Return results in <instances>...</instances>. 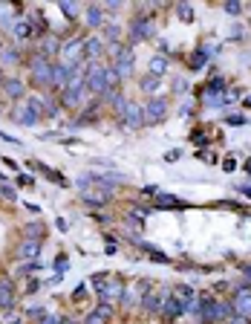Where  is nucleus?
<instances>
[{
  "instance_id": "1",
  "label": "nucleus",
  "mask_w": 251,
  "mask_h": 324,
  "mask_svg": "<svg viewBox=\"0 0 251 324\" xmlns=\"http://www.w3.org/2000/svg\"><path fill=\"white\" fill-rule=\"evenodd\" d=\"M84 81H87V90L90 93H104L107 87H110V81H107V69L101 64H90L84 69Z\"/></svg>"
},
{
  "instance_id": "2",
  "label": "nucleus",
  "mask_w": 251,
  "mask_h": 324,
  "mask_svg": "<svg viewBox=\"0 0 251 324\" xmlns=\"http://www.w3.org/2000/svg\"><path fill=\"white\" fill-rule=\"evenodd\" d=\"M32 81L38 84V87H46V84H52V64L43 58H35L32 61Z\"/></svg>"
},
{
  "instance_id": "3",
  "label": "nucleus",
  "mask_w": 251,
  "mask_h": 324,
  "mask_svg": "<svg viewBox=\"0 0 251 324\" xmlns=\"http://www.w3.org/2000/svg\"><path fill=\"white\" fill-rule=\"evenodd\" d=\"M190 310V301H185L182 295H173V298H167V304H165V319L167 322H173V319H179V316H185Z\"/></svg>"
},
{
  "instance_id": "4",
  "label": "nucleus",
  "mask_w": 251,
  "mask_h": 324,
  "mask_svg": "<svg viewBox=\"0 0 251 324\" xmlns=\"http://www.w3.org/2000/svg\"><path fill=\"white\" fill-rule=\"evenodd\" d=\"M153 32H156L153 18H136L133 26H130V38H133V41H145V38H150Z\"/></svg>"
},
{
  "instance_id": "5",
  "label": "nucleus",
  "mask_w": 251,
  "mask_h": 324,
  "mask_svg": "<svg viewBox=\"0 0 251 324\" xmlns=\"http://www.w3.org/2000/svg\"><path fill=\"white\" fill-rule=\"evenodd\" d=\"M122 125H125L127 130L142 128V125H145V107L130 101V104H127V110H125V119H122Z\"/></svg>"
},
{
  "instance_id": "6",
  "label": "nucleus",
  "mask_w": 251,
  "mask_h": 324,
  "mask_svg": "<svg viewBox=\"0 0 251 324\" xmlns=\"http://www.w3.org/2000/svg\"><path fill=\"white\" fill-rule=\"evenodd\" d=\"M165 110H167V101L165 98H150L147 104H145V122L150 125V122H159L162 116H165Z\"/></svg>"
},
{
  "instance_id": "7",
  "label": "nucleus",
  "mask_w": 251,
  "mask_h": 324,
  "mask_svg": "<svg viewBox=\"0 0 251 324\" xmlns=\"http://www.w3.org/2000/svg\"><path fill=\"white\" fill-rule=\"evenodd\" d=\"M110 316H113V304H98L93 313L84 319V324H107Z\"/></svg>"
},
{
  "instance_id": "8",
  "label": "nucleus",
  "mask_w": 251,
  "mask_h": 324,
  "mask_svg": "<svg viewBox=\"0 0 251 324\" xmlns=\"http://www.w3.org/2000/svg\"><path fill=\"white\" fill-rule=\"evenodd\" d=\"M63 55L69 58V64L75 67L78 61H81V58H84V41H78V38H75V41L63 44Z\"/></svg>"
},
{
  "instance_id": "9",
  "label": "nucleus",
  "mask_w": 251,
  "mask_h": 324,
  "mask_svg": "<svg viewBox=\"0 0 251 324\" xmlns=\"http://www.w3.org/2000/svg\"><path fill=\"white\" fill-rule=\"evenodd\" d=\"M142 301H145V310H147V313H162L165 304H167V295H165V292H150V295L142 298Z\"/></svg>"
},
{
  "instance_id": "10",
  "label": "nucleus",
  "mask_w": 251,
  "mask_h": 324,
  "mask_svg": "<svg viewBox=\"0 0 251 324\" xmlns=\"http://www.w3.org/2000/svg\"><path fill=\"white\" fill-rule=\"evenodd\" d=\"M12 304H15V287H12L9 278H3L0 281V307L3 310H12Z\"/></svg>"
},
{
  "instance_id": "11",
  "label": "nucleus",
  "mask_w": 251,
  "mask_h": 324,
  "mask_svg": "<svg viewBox=\"0 0 251 324\" xmlns=\"http://www.w3.org/2000/svg\"><path fill=\"white\" fill-rule=\"evenodd\" d=\"M234 310H237L240 316H249L251 319V292H249V287H243V290L237 292V304H234Z\"/></svg>"
},
{
  "instance_id": "12",
  "label": "nucleus",
  "mask_w": 251,
  "mask_h": 324,
  "mask_svg": "<svg viewBox=\"0 0 251 324\" xmlns=\"http://www.w3.org/2000/svg\"><path fill=\"white\" fill-rule=\"evenodd\" d=\"M38 252H41V243H38V240H23V243L18 246V258H23V260L38 258Z\"/></svg>"
},
{
  "instance_id": "13",
  "label": "nucleus",
  "mask_w": 251,
  "mask_h": 324,
  "mask_svg": "<svg viewBox=\"0 0 251 324\" xmlns=\"http://www.w3.org/2000/svg\"><path fill=\"white\" fill-rule=\"evenodd\" d=\"M15 122H21V125H38V113L32 110V107H18L15 110Z\"/></svg>"
},
{
  "instance_id": "14",
  "label": "nucleus",
  "mask_w": 251,
  "mask_h": 324,
  "mask_svg": "<svg viewBox=\"0 0 251 324\" xmlns=\"http://www.w3.org/2000/svg\"><path fill=\"white\" fill-rule=\"evenodd\" d=\"M156 208H185V203L182 200H176L173 194H156Z\"/></svg>"
},
{
  "instance_id": "15",
  "label": "nucleus",
  "mask_w": 251,
  "mask_h": 324,
  "mask_svg": "<svg viewBox=\"0 0 251 324\" xmlns=\"http://www.w3.org/2000/svg\"><path fill=\"white\" fill-rule=\"evenodd\" d=\"M3 90H6L12 98H23L26 96V90H23V84H21L18 78H6V81H3Z\"/></svg>"
},
{
  "instance_id": "16",
  "label": "nucleus",
  "mask_w": 251,
  "mask_h": 324,
  "mask_svg": "<svg viewBox=\"0 0 251 324\" xmlns=\"http://www.w3.org/2000/svg\"><path fill=\"white\" fill-rule=\"evenodd\" d=\"M41 237H46V226L43 223H29L26 226V240H38L41 243Z\"/></svg>"
},
{
  "instance_id": "17",
  "label": "nucleus",
  "mask_w": 251,
  "mask_h": 324,
  "mask_svg": "<svg viewBox=\"0 0 251 324\" xmlns=\"http://www.w3.org/2000/svg\"><path fill=\"white\" fill-rule=\"evenodd\" d=\"M87 23H90V26H101V23H104V12H101L98 6H90V9H87Z\"/></svg>"
},
{
  "instance_id": "18",
  "label": "nucleus",
  "mask_w": 251,
  "mask_h": 324,
  "mask_svg": "<svg viewBox=\"0 0 251 324\" xmlns=\"http://www.w3.org/2000/svg\"><path fill=\"white\" fill-rule=\"evenodd\" d=\"M84 55H90V58H98V55H101V41H98V38L84 41Z\"/></svg>"
},
{
  "instance_id": "19",
  "label": "nucleus",
  "mask_w": 251,
  "mask_h": 324,
  "mask_svg": "<svg viewBox=\"0 0 251 324\" xmlns=\"http://www.w3.org/2000/svg\"><path fill=\"white\" fill-rule=\"evenodd\" d=\"M165 69H167V58H165V55H162V58H153V61H150V75H165Z\"/></svg>"
},
{
  "instance_id": "20",
  "label": "nucleus",
  "mask_w": 251,
  "mask_h": 324,
  "mask_svg": "<svg viewBox=\"0 0 251 324\" xmlns=\"http://www.w3.org/2000/svg\"><path fill=\"white\" fill-rule=\"evenodd\" d=\"M122 301H125L127 307H133V304H139V301H142V292H133V290H125V292H122Z\"/></svg>"
},
{
  "instance_id": "21",
  "label": "nucleus",
  "mask_w": 251,
  "mask_h": 324,
  "mask_svg": "<svg viewBox=\"0 0 251 324\" xmlns=\"http://www.w3.org/2000/svg\"><path fill=\"white\" fill-rule=\"evenodd\" d=\"M156 87H159V78H156V75H150V72H147V75L142 78V90H147V93H153Z\"/></svg>"
},
{
  "instance_id": "22",
  "label": "nucleus",
  "mask_w": 251,
  "mask_h": 324,
  "mask_svg": "<svg viewBox=\"0 0 251 324\" xmlns=\"http://www.w3.org/2000/svg\"><path fill=\"white\" fill-rule=\"evenodd\" d=\"M176 12H179V18H182L185 23H190V21H193V9H190L188 3H179V6H176Z\"/></svg>"
},
{
  "instance_id": "23",
  "label": "nucleus",
  "mask_w": 251,
  "mask_h": 324,
  "mask_svg": "<svg viewBox=\"0 0 251 324\" xmlns=\"http://www.w3.org/2000/svg\"><path fill=\"white\" fill-rule=\"evenodd\" d=\"M15 35H18V38H29V35H32V26H29V21H21V23L15 26Z\"/></svg>"
},
{
  "instance_id": "24",
  "label": "nucleus",
  "mask_w": 251,
  "mask_h": 324,
  "mask_svg": "<svg viewBox=\"0 0 251 324\" xmlns=\"http://www.w3.org/2000/svg\"><path fill=\"white\" fill-rule=\"evenodd\" d=\"M0 197H3V200H15V197H18V191H15L9 183H0Z\"/></svg>"
},
{
  "instance_id": "25",
  "label": "nucleus",
  "mask_w": 251,
  "mask_h": 324,
  "mask_svg": "<svg viewBox=\"0 0 251 324\" xmlns=\"http://www.w3.org/2000/svg\"><path fill=\"white\" fill-rule=\"evenodd\" d=\"M61 12L66 18H75V15H78V6H75V3H61Z\"/></svg>"
},
{
  "instance_id": "26",
  "label": "nucleus",
  "mask_w": 251,
  "mask_h": 324,
  "mask_svg": "<svg viewBox=\"0 0 251 324\" xmlns=\"http://www.w3.org/2000/svg\"><path fill=\"white\" fill-rule=\"evenodd\" d=\"M32 23H35V32H46V18H41V15H32Z\"/></svg>"
},
{
  "instance_id": "27",
  "label": "nucleus",
  "mask_w": 251,
  "mask_h": 324,
  "mask_svg": "<svg viewBox=\"0 0 251 324\" xmlns=\"http://www.w3.org/2000/svg\"><path fill=\"white\" fill-rule=\"evenodd\" d=\"M225 122H228V125H246L249 119H246V116H240V113H231V116H225Z\"/></svg>"
},
{
  "instance_id": "28",
  "label": "nucleus",
  "mask_w": 251,
  "mask_h": 324,
  "mask_svg": "<svg viewBox=\"0 0 251 324\" xmlns=\"http://www.w3.org/2000/svg\"><path fill=\"white\" fill-rule=\"evenodd\" d=\"M43 174H46V177H49L52 183H61V185H66V180H63V177L58 174V171H49V168H43Z\"/></svg>"
},
{
  "instance_id": "29",
  "label": "nucleus",
  "mask_w": 251,
  "mask_h": 324,
  "mask_svg": "<svg viewBox=\"0 0 251 324\" xmlns=\"http://www.w3.org/2000/svg\"><path fill=\"white\" fill-rule=\"evenodd\" d=\"M66 266H69V260L63 258V255H58V258H55V275H61Z\"/></svg>"
},
{
  "instance_id": "30",
  "label": "nucleus",
  "mask_w": 251,
  "mask_h": 324,
  "mask_svg": "<svg viewBox=\"0 0 251 324\" xmlns=\"http://www.w3.org/2000/svg\"><path fill=\"white\" fill-rule=\"evenodd\" d=\"M228 324H251V319H249V316H240V313H234V316L228 319Z\"/></svg>"
},
{
  "instance_id": "31",
  "label": "nucleus",
  "mask_w": 251,
  "mask_h": 324,
  "mask_svg": "<svg viewBox=\"0 0 251 324\" xmlns=\"http://www.w3.org/2000/svg\"><path fill=\"white\" fill-rule=\"evenodd\" d=\"M3 61H6V64H15V61H18V49H6V52H3Z\"/></svg>"
},
{
  "instance_id": "32",
  "label": "nucleus",
  "mask_w": 251,
  "mask_h": 324,
  "mask_svg": "<svg viewBox=\"0 0 251 324\" xmlns=\"http://www.w3.org/2000/svg\"><path fill=\"white\" fill-rule=\"evenodd\" d=\"M225 12H228V15H240L243 6H240V3H225Z\"/></svg>"
},
{
  "instance_id": "33",
  "label": "nucleus",
  "mask_w": 251,
  "mask_h": 324,
  "mask_svg": "<svg viewBox=\"0 0 251 324\" xmlns=\"http://www.w3.org/2000/svg\"><path fill=\"white\" fill-rule=\"evenodd\" d=\"M190 139H193L196 145H202V142H208V139H205V130H193V133H190Z\"/></svg>"
},
{
  "instance_id": "34",
  "label": "nucleus",
  "mask_w": 251,
  "mask_h": 324,
  "mask_svg": "<svg viewBox=\"0 0 251 324\" xmlns=\"http://www.w3.org/2000/svg\"><path fill=\"white\" fill-rule=\"evenodd\" d=\"M234 168H237V160H231V157H228V160H222V171H225V174H228V171H234Z\"/></svg>"
},
{
  "instance_id": "35",
  "label": "nucleus",
  "mask_w": 251,
  "mask_h": 324,
  "mask_svg": "<svg viewBox=\"0 0 251 324\" xmlns=\"http://www.w3.org/2000/svg\"><path fill=\"white\" fill-rule=\"evenodd\" d=\"M38 324H61V319H58V316H41Z\"/></svg>"
},
{
  "instance_id": "36",
  "label": "nucleus",
  "mask_w": 251,
  "mask_h": 324,
  "mask_svg": "<svg viewBox=\"0 0 251 324\" xmlns=\"http://www.w3.org/2000/svg\"><path fill=\"white\" fill-rule=\"evenodd\" d=\"M104 249H107V255H116V252H119V246H116V240H110V237H107V246H104Z\"/></svg>"
},
{
  "instance_id": "37",
  "label": "nucleus",
  "mask_w": 251,
  "mask_h": 324,
  "mask_svg": "<svg viewBox=\"0 0 251 324\" xmlns=\"http://www.w3.org/2000/svg\"><path fill=\"white\" fill-rule=\"evenodd\" d=\"M179 157H182V151H167V154H165V162H173V160H179Z\"/></svg>"
},
{
  "instance_id": "38",
  "label": "nucleus",
  "mask_w": 251,
  "mask_h": 324,
  "mask_svg": "<svg viewBox=\"0 0 251 324\" xmlns=\"http://www.w3.org/2000/svg\"><path fill=\"white\" fill-rule=\"evenodd\" d=\"M119 35H122L119 26H107V38H110V41H113V38H119Z\"/></svg>"
},
{
  "instance_id": "39",
  "label": "nucleus",
  "mask_w": 251,
  "mask_h": 324,
  "mask_svg": "<svg viewBox=\"0 0 251 324\" xmlns=\"http://www.w3.org/2000/svg\"><path fill=\"white\" fill-rule=\"evenodd\" d=\"M18 185H32V177H26V174H18Z\"/></svg>"
},
{
  "instance_id": "40",
  "label": "nucleus",
  "mask_w": 251,
  "mask_h": 324,
  "mask_svg": "<svg viewBox=\"0 0 251 324\" xmlns=\"http://www.w3.org/2000/svg\"><path fill=\"white\" fill-rule=\"evenodd\" d=\"M142 194H147V197H156L159 191L153 188V185H145V188H142Z\"/></svg>"
},
{
  "instance_id": "41",
  "label": "nucleus",
  "mask_w": 251,
  "mask_h": 324,
  "mask_svg": "<svg viewBox=\"0 0 251 324\" xmlns=\"http://www.w3.org/2000/svg\"><path fill=\"white\" fill-rule=\"evenodd\" d=\"M240 191H243L246 197H251V185H240Z\"/></svg>"
},
{
  "instance_id": "42",
  "label": "nucleus",
  "mask_w": 251,
  "mask_h": 324,
  "mask_svg": "<svg viewBox=\"0 0 251 324\" xmlns=\"http://www.w3.org/2000/svg\"><path fill=\"white\" fill-rule=\"evenodd\" d=\"M61 324H75V322H72V319H61Z\"/></svg>"
},
{
  "instance_id": "43",
  "label": "nucleus",
  "mask_w": 251,
  "mask_h": 324,
  "mask_svg": "<svg viewBox=\"0 0 251 324\" xmlns=\"http://www.w3.org/2000/svg\"><path fill=\"white\" fill-rule=\"evenodd\" d=\"M9 324H23V322H21V319H12V322H9Z\"/></svg>"
},
{
  "instance_id": "44",
  "label": "nucleus",
  "mask_w": 251,
  "mask_h": 324,
  "mask_svg": "<svg viewBox=\"0 0 251 324\" xmlns=\"http://www.w3.org/2000/svg\"><path fill=\"white\" fill-rule=\"evenodd\" d=\"M243 272H246V275H251V266H246V269H243Z\"/></svg>"
},
{
  "instance_id": "45",
  "label": "nucleus",
  "mask_w": 251,
  "mask_h": 324,
  "mask_svg": "<svg viewBox=\"0 0 251 324\" xmlns=\"http://www.w3.org/2000/svg\"><path fill=\"white\" fill-rule=\"evenodd\" d=\"M246 104H251V96H249V98H246Z\"/></svg>"
},
{
  "instance_id": "46",
  "label": "nucleus",
  "mask_w": 251,
  "mask_h": 324,
  "mask_svg": "<svg viewBox=\"0 0 251 324\" xmlns=\"http://www.w3.org/2000/svg\"><path fill=\"white\" fill-rule=\"evenodd\" d=\"M0 49H3V46H0Z\"/></svg>"
}]
</instances>
